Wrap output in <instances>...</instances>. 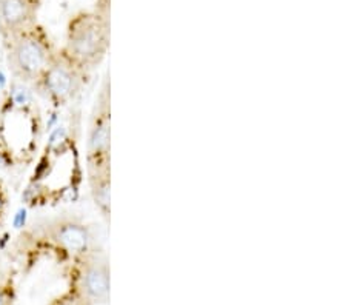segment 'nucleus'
I'll use <instances>...</instances> for the list:
<instances>
[{
  "label": "nucleus",
  "mask_w": 346,
  "mask_h": 305,
  "mask_svg": "<svg viewBox=\"0 0 346 305\" xmlns=\"http://www.w3.org/2000/svg\"><path fill=\"white\" fill-rule=\"evenodd\" d=\"M12 302V285L8 278H0V305H11Z\"/></svg>",
  "instance_id": "obj_8"
},
{
  "label": "nucleus",
  "mask_w": 346,
  "mask_h": 305,
  "mask_svg": "<svg viewBox=\"0 0 346 305\" xmlns=\"http://www.w3.org/2000/svg\"><path fill=\"white\" fill-rule=\"evenodd\" d=\"M6 66L11 76L28 86H32L45 73L59 48L54 45L45 28L32 23L6 39Z\"/></svg>",
  "instance_id": "obj_3"
},
{
  "label": "nucleus",
  "mask_w": 346,
  "mask_h": 305,
  "mask_svg": "<svg viewBox=\"0 0 346 305\" xmlns=\"http://www.w3.org/2000/svg\"><path fill=\"white\" fill-rule=\"evenodd\" d=\"M91 199L100 216L109 222L111 219V168L86 173Z\"/></svg>",
  "instance_id": "obj_7"
},
{
  "label": "nucleus",
  "mask_w": 346,
  "mask_h": 305,
  "mask_svg": "<svg viewBox=\"0 0 346 305\" xmlns=\"http://www.w3.org/2000/svg\"><path fill=\"white\" fill-rule=\"evenodd\" d=\"M89 77V73L82 69L62 48H59L45 73L31 88L54 106H63L80 94Z\"/></svg>",
  "instance_id": "obj_5"
},
{
  "label": "nucleus",
  "mask_w": 346,
  "mask_h": 305,
  "mask_svg": "<svg viewBox=\"0 0 346 305\" xmlns=\"http://www.w3.org/2000/svg\"><path fill=\"white\" fill-rule=\"evenodd\" d=\"M40 0H0V28L3 37L37 23Z\"/></svg>",
  "instance_id": "obj_6"
},
{
  "label": "nucleus",
  "mask_w": 346,
  "mask_h": 305,
  "mask_svg": "<svg viewBox=\"0 0 346 305\" xmlns=\"http://www.w3.org/2000/svg\"><path fill=\"white\" fill-rule=\"evenodd\" d=\"M108 3H100L94 9L80 11L71 17L65 45L60 46L68 57L89 74L102 65L109 51L111 29Z\"/></svg>",
  "instance_id": "obj_2"
},
{
  "label": "nucleus",
  "mask_w": 346,
  "mask_h": 305,
  "mask_svg": "<svg viewBox=\"0 0 346 305\" xmlns=\"http://www.w3.org/2000/svg\"><path fill=\"white\" fill-rule=\"evenodd\" d=\"M22 250L48 253L60 259H75L97 248L94 228L77 216H55L34 222L20 235Z\"/></svg>",
  "instance_id": "obj_1"
},
{
  "label": "nucleus",
  "mask_w": 346,
  "mask_h": 305,
  "mask_svg": "<svg viewBox=\"0 0 346 305\" xmlns=\"http://www.w3.org/2000/svg\"><path fill=\"white\" fill-rule=\"evenodd\" d=\"M86 173L111 168V80L105 74L95 96L85 145Z\"/></svg>",
  "instance_id": "obj_4"
}]
</instances>
